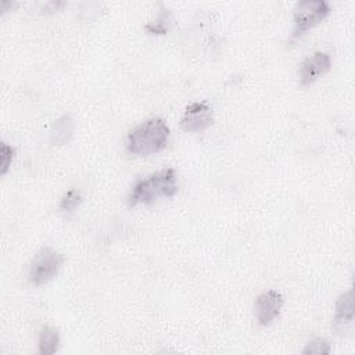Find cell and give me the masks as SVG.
I'll use <instances>...</instances> for the list:
<instances>
[{"mask_svg":"<svg viewBox=\"0 0 355 355\" xmlns=\"http://www.w3.org/2000/svg\"><path fill=\"white\" fill-rule=\"evenodd\" d=\"M169 128L161 118H151L133 128L126 137L128 151L133 155H150L165 148Z\"/></svg>","mask_w":355,"mask_h":355,"instance_id":"obj_1","label":"cell"},{"mask_svg":"<svg viewBox=\"0 0 355 355\" xmlns=\"http://www.w3.org/2000/svg\"><path fill=\"white\" fill-rule=\"evenodd\" d=\"M354 320V297L352 290H348L336 302V313H334V327L344 329L351 324Z\"/></svg>","mask_w":355,"mask_h":355,"instance_id":"obj_8","label":"cell"},{"mask_svg":"<svg viewBox=\"0 0 355 355\" xmlns=\"http://www.w3.org/2000/svg\"><path fill=\"white\" fill-rule=\"evenodd\" d=\"M176 191V172L172 168H166L139 180L132 187L128 202L130 207L137 204H151L161 197H172Z\"/></svg>","mask_w":355,"mask_h":355,"instance_id":"obj_2","label":"cell"},{"mask_svg":"<svg viewBox=\"0 0 355 355\" xmlns=\"http://www.w3.org/2000/svg\"><path fill=\"white\" fill-rule=\"evenodd\" d=\"M62 262L64 257L58 251L50 247L40 248L33 257L29 268L31 283H33L35 286L47 283L58 273Z\"/></svg>","mask_w":355,"mask_h":355,"instance_id":"obj_4","label":"cell"},{"mask_svg":"<svg viewBox=\"0 0 355 355\" xmlns=\"http://www.w3.org/2000/svg\"><path fill=\"white\" fill-rule=\"evenodd\" d=\"M80 201H82V197H80L79 191L71 189L61 198L60 208L64 209V211H72V209H75L80 204Z\"/></svg>","mask_w":355,"mask_h":355,"instance_id":"obj_13","label":"cell"},{"mask_svg":"<svg viewBox=\"0 0 355 355\" xmlns=\"http://www.w3.org/2000/svg\"><path fill=\"white\" fill-rule=\"evenodd\" d=\"M330 352V343L323 337L311 340L302 349L304 355H326Z\"/></svg>","mask_w":355,"mask_h":355,"instance_id":"obj_11","label":"cell"},{"mask_svg":"<svg viewBox=\"0 0 355 355\" xmlns=\"http://www.w3.org/2000/svg\"><path fill=\"white\" fill-rule=\"evenodd\" d=\"M14 154H15V150L3 141L0 146V173L1 175H6L8 172L11 162L14 159Z\"/></svg>","mask_w":355,"mask_h":355,"instance_id":"obj_12","label":"cell"},{"mask_svg":"<svg viewBox=\"0 0 355 355\" xmlns=\"http://www.w3.org/2000/svg\"><path fill=\"white\" fill-rule=\"evenodd\" d=\"M331 65L330 55L327 53L316 51L306 57L300 67V83L302 86L313 83L319 76L324 75Z\"/></svg>","mask_w":355,"mask_h":355,"instance_id":"obj_7","label":"cell"},{"mask_svg":"<svg viewBox=\"0 0 355 355\" xmlns=\"http://www.w3.org/2000/svg\"><path fill=\"white\" fill-rule=\"evenodd\" d=\"M284 304V297L276 290H268L259 294L254 302L257 320L262 326L270 324L280 313Z\"/></svg>","mask_w":355,"mask_h":355,"instance_id":"obj_5","label":"cell"},{"mask_svg":"<svg viewBox=\"0 0 355 355\" xmlns=\"http://www.w3.org/2000/svg\"><path fill=\"white\" fill-rule=\"evenodd\" d=\"M330 12V7L323 0L298 1L294 8V31L293 37L304 35L306 31L322 22Z\"/></svg>","mask_w":355,"mask_h":355,"instance_id":"obj_3","label":"cell"},{"mask_svg":"<svg viewBox=\"0 0 355 355\" xmlns=\"http://www.w3.org/2000/svg\"><path fill=\"white\" fill-rule=\"evenodd\" d=\"M212 108L207 103H191L186 107L180 119V126L186 132H200L212 123Z\"/></svg>","mask_w":355,"mask_h":355,"instance_id":"obj_6","label":"cell"},{"mask_svg":"<svg viewBox=\"0 0 355 355\" xmlns=\"http://www.w3.org/2000/svg\"><path fill=\"white\" fill-rule=\"evenodd\" d=\"M60 345V334L57 329L44 326L39 333V354L51 355L57 352Z\"/></svg>","mask_w":355,"mask_h":355,"instance_id":"obj_10","label":"cell"},{"mask_svg":"<svg viewBox=\"0 0 355 355\" xmlns=\"http://www.w3.org/2000/svg\"><path fill=\"white\" fill-rule=\"evenodd\" d=\"M168 15L169 12H166L165 10H162L161 15L158 17L157 21L146 25V29L153 33V35H164L168 32Z\"/></svg>","mask_w":355,"mask_h":355,"instance_id":"obj_14","label":"cell"},{"mask_svg":"<svg viewBox=\"0 0 355 355\" xmlns=\"http://www.w3.org/2000/svg\"><path fill=\"white\" fill-rule=\"evenodd\" d=\"M73 133V119L69 114L60 116L50 129V140L53 144H67Z\"/></svg>","mask_w":355,"mask_h":355,"instance_id":"obj_9","label":"cell"}]
</instances>
